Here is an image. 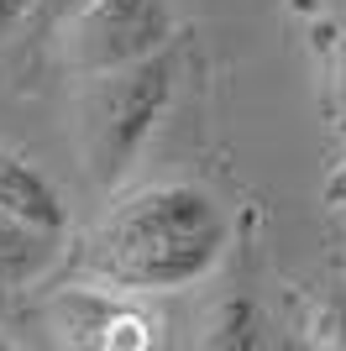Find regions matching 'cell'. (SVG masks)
<instances>
[{"mask_svg":"<svg viewBox=\"0 0 346 351\" xmlns=\"http://www.w3.org/2000/svg\"><path fill=\"white\" fill-rule=\"evenodd\" d=\"M168 32L173 16L163 0H84L63 27V58L79 79H89L163 53Z\"/></svg>","mask_w":346,"mask_h":351,"instance_id":"obj_3","label":"cell"},{"mask_svg":"<svg viewBox=\"0 0 346 351\" xmlns=\"http://www.w3.org/2000/svg\"><path fill=\"white\" fill-rule=\"evenodd\" d=\"M0 346H5V341H0Z\"/></svg>","mask_w":346,"mask_h":351,"instance_id":"obj_10","label":"cell"},{"mask_svg":"<svg viewBox=\"0 0 346 351\" xmlns=\"http://www.w3.org/2000/svg\"><path fill=\"white\" fill-rule=\"evenodd\" d=\"M231 247V215L200 184H147L100 215L73 273L111 293H173L200 283Z\"/></svg>","mask_w":346,"mask_h":351,"instance_id":"obj_1","label":"cell"},{"mask_svg":"<svg viewBox=\"0 0 346 351\" xmlns=\"http://www.w3.org/2000/svg\"><path fill=\"white\" fill-rule=\"evenodd\" d=\"M325 199H331L336 210H346V162L331 173V184H325Z\"/></svg>","mask_w":346,"mask_h":351,"instance_id":"obj_8","label":"cell"},{"mask_svg":"<svg viewBox=\"0 0 346 351\" xmlns=\"http://www.w3.org/2000/svg\"><path fill=\"white\" fill-rule=\"evenodd\" d=\"M32 11H37V0H0V37H11Z\"/></svg>","mask_w":346,"mask_h":351,"instance_id":"obj_7","label":"cell"},{"mask_svg":"<svg viewBox=\"0 0 346 351\" xmlns=\"http://www.w3.org/2000/svg\"><path fill=\"white\" fill-rule=\"evenodd\" d=\"M336 73H341V89H346V37H341V47H336Z\"/></svg>","mask_w":346,"mask_h":351,"instance_id":"obj_9","label":"cell"},{"mask_svg":"<svg viewBox=\"0 0 346 351\" xmlns=\"http://www.w3.org/2000/svg\"><path fill=\"white\" fill-rule=\"evenodd\" d=\"M0 210L37 226V231H47V236H63V226H69L63 199L43 178V168H32L21 152H5V147H0Z\"/></svg>","mask_w":346,"mask_h":351,"instance_id":"obj_4","label":"cell"},{"mask_svg":"<svg viewBox=\"0 0 346 351\" xmlns=\"http://www.w3.org/2000/svg\"><path fill=\"white\" fill-rule=\"evenodd\" d=\"M53 257H58V236L0 210V289H21V283L43 278Z\"/></svg>","mask_w":346,"mask_h":351,"instance_id":"obj_5","label":"cell"},{"mask_svg":"<svg viewBox=\"0 0 346 351\" xmlns=\"http://www.w3.org/2000/svg\"><path fill=\"white\" fill-rule=\"evenodd\" d=\"M310 341L346 351V283H331L315 299V309H310Z\"/></svg>","mask_w":346,"mask_h":351,"instance_id":"obj_6","label":"cell"},{"mask_svg":"<svg viewBox=\"0 0 346 351\" xmlns=\"http://www.w3.org/2000/svg\"><path fill=\"white\" fill-rule=\"evenodd\" d=\"M168 95H173V63L163 53L137 58L126 69L89 73L84 95H79V152H84V173L100 189H111L137 162Z\"/></svg>","mask_w":346,"mask_h":351,"instance_id":"obj_2","label":"cell"}]
</instances>
